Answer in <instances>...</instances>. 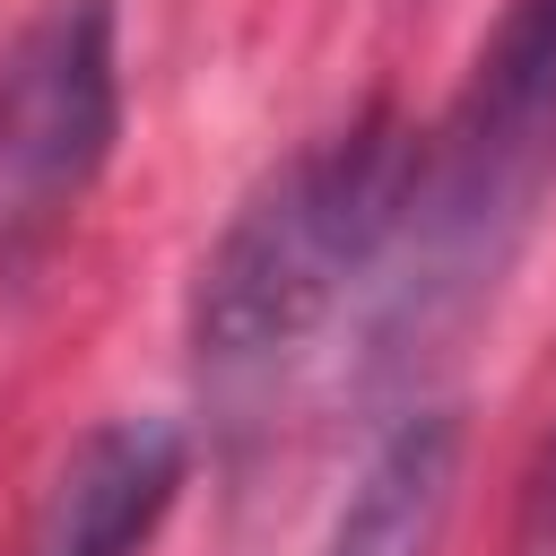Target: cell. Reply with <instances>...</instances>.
<instances>
[{
  "label": "cell",
  "instance_id": "5",
  "mask_svg": "<svg viewBox=\"0 0 556 556\" xmlns=\"http://www.w3.org/2000/svg\"><path fill=\"white\" fill-rule=\"evenodd\" d=\"M452 478H460V417L452 408L400 417L374 443V460L356 469V486H348L321 556H426L434 530H443Z\"/></svg>",
  "mask_w": 556,
  "mask_h": 556
},
{
  "label": "cell",
  "instance_id": "3",
  "mask_svg": "<svg viewBox=\"0 0 556 556\" xmlns=\"http://www.w3.org/2000/svg\"><path fill=\"white\" fill-rule=\"evenodd\" d=\"M122 139L113 0H43L0 52V217L70 208Z\"/></svg>",
  "mask_w": 556,
  "mask_h": 556
},
{
  "label": "cell",
  "instance_id": "1",
  "mask_svg": "<svg viewBox=\"0 0 556 556\" xmlns=\"http://www.w3.org/2000/svg\"><path fill=\"white\" fill-rule=\"evenodd\" d=\"M417 191V139L391 113H365L295 148L226 217L191 278V356L208 374H252L313 339L330 304L391 252Z\"/></svg>",
  "mask_w": 556,
  "mask_h": 556
},
{
  "label": "cell",
  "instance_id": "4",
  "mask_svg": "<svg viewBox=\"0 0 556 556\" xmlns=\"http://www.w3.org/2000/svg\"><path fill=\"white\" fill-rule=\"evenodd\" d=\"M182 469H191V443L174 417L87 426L35 504L26 556H148V539L182 495Z\"/></svg>",
  "mask_w": 556,
  "mask_h": 556
},
{
  "label": "cell",
  "instance_id": "2",
  "mask_svg": "<svg viewBox=\"0 0 556 556\" xmlns=\"http://www.w3.org/2000/svg\"><path fill=\"white\" fill-rule=\"evenodd\" d=\"M556 182V0H513L452 96L434 148H417V191L400 235L417 243V313L495 278Z\"/></svg>",
  "mask_w": 556,
  "mask_h": 556
},
{
  "label": "cell",
  "instance_id": "6",
  "mask_svg": "<svg viewBox=\"0 0 556 556\" xmlns=\"http://www.w3.org/2000/svg\"><path fill=\"white\" fill-rule=\"evenodd\" d=\"M513 556H556V434L539 443V460L521 469V504H513Z\"/></svg>",
  "mask_w": 556,
  "mask_h": 556
}]
</instances>
